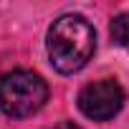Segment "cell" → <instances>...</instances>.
<instances>
[{
    "label": "cell",
    "instance_id": "obj_2",
    "mask_svg": "<svg viewBox=\"0 0 129 129\" xmlns=\"http://www.w3.org/2000/svg\"><path fill=\"white\" fill-rule=\"evenodd\" d=\"M48 101V84L25 69L0 76V111L10 119H25L41 111Z\"/></svg>",
    "mask_w": 129,
    "mask_h": 129
},
{
    "label": "cell",
    "instance_id": "obj_1",
    "mask_svg": "<svg viewBox=\"0 0 129 129\" xmlns=\"http://www.w3.org/2000/svg\"><path fill=\"white\" fill-rule=\"evenodd\" d=\"M46 51H48V58H51V66L58 74H63V76L79 74L94 58L96 30L84 15L63 13L48 28Z\"/></svg>",
    "mask_w": 129,
    "mask_h": 129
},
{
    "label": "cell",
    "instance_id": "obj_5",
    "mask_svg": "<svg viewBox=\"0 0 129 129\" xmlns=\"http://www.w3.org/2000/svg\"><path fill=\"white\" fill-rule=\"evenodd\" d=\"M53 129H84V126H79V124H74V121H58Z\"/></svg>",
    "mask_w": 129,
    "mask_h": 129
},
{
    "label": "cell",
    "instance_id": "obj_4",
    "mask_svg": "<svg viewBox=\"0 0 129 129\" xmlns=\"http://www.w3.org/2000/svg\"><path fill=\"white\" fill-rule=\"evenodd\" d=\"M109 33H111V41H114L116 46H121V48L129 51V13H119V15L111 20Z\"/></svg>",
    "mask_w": 129,
    "mask_h": 129
},
{
    "label": "cell",
    "instance_id": "obj_3",
    "mask_svg": "<svg viewBox=\"0 0 129 129\" xmlns=\"http://www.w3.org/2000/svg\"><path fill=\"white\" fill-rule=\"evenodd\" d=\"M126 101V94L116 79H99L86 84L79 91V109L91 121H109L114 119Z\"/></svg>",
    "mask_w": 129,
    "mask_h": 129
}]
</instances>
